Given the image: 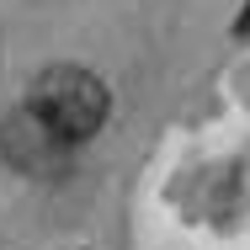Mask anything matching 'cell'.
Segmentation results:
<instances>
[{
    "mask_svg": "<svg viewBox=\"0 0 250 250\" xmlns=\"http://www.w3.org/2000/svg\"><path fill=\"white\" fill-rule=\"evenodd\" d=\"M21 106H32L48 128H59L69 144H85V139H96L101 123H106V85H101L96 75L85 69V64H48L38 80H32V91Z\"/></svg>",
    "mask_w": 250,
    "mask_h": 250,
    "instance_id": "cell-1",
    "label": "cell"
},
{
    "mask_svg": "<svg viewBox=\"0 0 250 250\" xmlns=\"http://www.w3.org/2000/svg\"><path fill=\"white\" fill-rule=\"evenodd\" d=\"M234 32H240V38H250V11H240V21H234Z\"/></svg>",
    "mask_w": 250,
    "mask_h": 250,
    "instance_id": "cell-3",
    "label": "cell"
},
{
    "mask_svg": "<svg viewBox=\"0 0 250 250\" xmlns=\"http://www.w3.org/2000/svg\"><path fill=\"white\" fill-rule=\"evenodd\" d=\"M0 160L21 176H64L75 160V144L59 128H48L32 106H16L0 123Z\"/></svg>",
    "mask_w": 250,
    "mask_h": 250,
    "instance_id": "cell-2",
    "label": "cell"
}]
</instances>
